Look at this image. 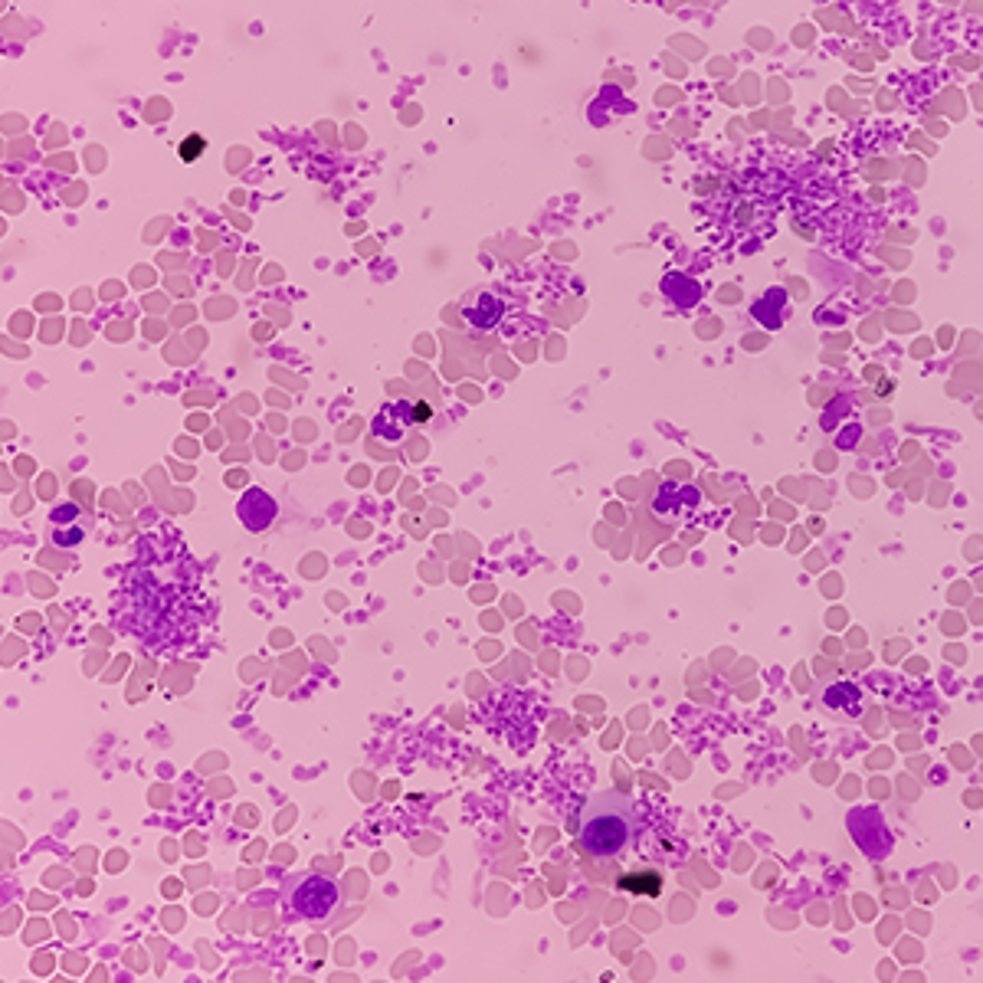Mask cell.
Instances as JSON below:
<instances>
[{"instance_id": "1", "label": "cell", "mask_w": 983, "mask_h": 983, "mask_svg": "<svg viewBox=\"0 0 983 983\" xmlns=\"http://www.w3.org/2000/svg\"><path fill=\"white\" fill-rule=\"evenodd\" d=\"M636 833V807L623 793H597L580 810V849L590 859H613Z\"/></svg>"}, {"instance_id": "2", "label": "cell", "mask_w": 983, "mask_h": 983, "mask_svg": "<svg viewBox=\"0 0 983 983\" xmlns=\"http://www.w3.org/2000/svg\"><path fill=\"white\" fill-rule=\"evenodd\" d=\"M282 898L295 918L328 921L335 911L345 908V885L325 872H302L286 882Z\"/></svg>"}, {"instance_id": "3", "label": "cell", "mask_w": 983, "mask_h": 983, "mask_svg": "<svg viewBox=\"0 0 983 983\" xmlns=\"http://www.w3.org/2000/svg\"><path fill=\"white\" fill-rule=\"evenodd\" d=\"M698 505H702V492H698L692 482L666 479L653 499V512L659 521H666V525H692Z\"/></svg>"}, {"instance_id": "4", "label": "cell", "mask_w": 983, "mask_h": 983, "mask_svg": "<svg viewBox=\"0 0 983 983\" xmlns=\"http://www.w3.org/2000/svg\"><path fill=\"white\" fill-rule=\"evenodd\" d=\"M869 823L866 826V816H862V810H852L849 813V833H852V843H856L862 852H866L869 859H885L888 852H892V833H888V823H885V816L879 810H869Z\"/></svg>"}, {"instance_id": "5", "label": "cell", "mask_w": 983, "mask_h": 983, "mask_svg": "<svg viewBox=\"0 0 983 983\" xmlns=\"http://www.w3.org/2000/svg\"><path fill=\"white\" fill-rule=\"evenodd\" d=\"M236 515H240L246 531L259 535V531L272 528V521L279 518V505H276V499H272L266 489H253V492L243 495L240 505H236Z\"/></svg>"}, {"instance_id": "6", "label": "cell", "mask_w": 983, "mask_h": 983, "mask_svg": "<svg viewBox=\"0 0 983 983\" xmlns=\"http://www.w3.org/2000/svg\"><path fill=\"white\" fill-rule=\"evenodd\" d=\"M410 423H413V404H407V400H394V404H384L381 410L374 413L371 430H374L377 440L400 443L407 436Z\"/></svg>"}, {"instance_id": "7", "label": "cell", "mask_w": 983, "mask_h": 983, "mask_svg": "<svg viewBox=\"0 0 983 983\" xmlns=\"http://www.w3.org/2000/svg\"><path fill=\"white\" fill-rule=\"evenodd\" d=\"M50 525H53V541L63 544V548H76V544L86 538V521H82V508L73 502L56 505L50 512Z\"/></svg>"}, {"instance_id": "8", "label": "cell", "mask_w": 983, "mask_h": 983, "mask_svg": "<svg viewBox=\"0 0 983 983\" xmlns=\"http://www.w3.org/2000/svg\"><path fill=\"white\" fill-rule=\"evenodd\" d=\"M787 305H790V295L787 289H767L764 295H757L754 305H751V315H754V322H761L764 328H771L777 331L780 325L787 322Z\"/></svg>"}, {"instance_id": "9", "label": "cell", "mask_w": 983, "mask_h": 983, "mask_svg": "<svg viewBox=\"0 0 983 983\" xmlns=\"http://www.w3.org/2000/svg\"><path fill=\"white\" fill-rule=\"evenodd\" d=\"M463 312H466V322L476 331H492V328H499L505 318V299H499V295H492V292H479L476 305H466Z\"/></svg>"}, {"instance_id": "10", "label": "cell", "mask_w": 983, "mask_h": 983, "mask_svg": "<svg viewBox=\"0 0 983 983\" xmlns=\"http://www.w3.org/2000/svg\"><path fill=\"white\" fill-rule=\"evenodd\" d=\"M662 295H666L669 302H675V309L689 312L702 302V286H698L692 276H685V272H669V276L662 279Z\"/></svg>"}, {"instance_id": "11", "label": "cell", "mask_w": 983, "mask_h": 983, "mask_svg": "<svg viewBox=\"0 0 983 983\" xmlns=\"http://www.w3.org/2000/svg\"><path fill=\"white\" fill-rule=\"evenodd\" d=\"M823 705L833 708V712H843L849 718H856L862 712V695L852 682H836V685H829V689H826Z\"/></svg>"}, {"instance_id": "12", "label": "cell", "mask_w": 983, "mask_h": 983, "mask_svg": "<svg viewBox=\"0 0 983 983\" xmlns=\"http://www.w3.org/2000/svg\"><path fill=\"white\" fill-rule=\"evenodd\" d=\"M620 885L626 892H636V895H649L656 898L662 892V875L659 872H626Z\"/></svg>"}, {"instance_id": "13", "label": "cell", "mask_w": 983, "mask_h": 983, "mask_svg": "<svg viewBox=\"0 0 983 983\" xmlns=\"http://www.w3.org/2000/svg\"><path fill=\"white\" fill-rule=\"evenodd\" d=\"M207 148V141L200 138V135H191V138H184V145H181V158L184 161H197L200 158V151Z\"/></svg>"}, {"instance_id": "14", "label": "cell", "mask_w": 983, "mask_h": 983, "mask_svg": "<svg viewBox=\"0 0 983 983\" xmlns=\"http://www.w3.org/2000/svg\"><path fill=\"white\" fill-rule=\"evenodd\" d=\"M430 417H433L430 404H413V420H417V423H426Z\"/></svg>"}]
</instances>
